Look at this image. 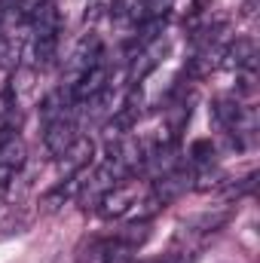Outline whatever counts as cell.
Wrapping results in <instances>:
<instances>
[{
	"label": "cell",
	"mask_w": 260,
	"mask_h": 263,
	"mask_svg": "<svg viewBox=\"0 0 260 263\" xmlns=\"http://www.w3.org/2000/svg\"><path fill=\"white\" fill-rule=\"evenodd\" d=\"M242 110H245V107H242L236 98H220V101H214V120H217L227 132L236 129V123H239Z\"/></svg>",
	"instance_id": "cell-11"
},
{
	"label": "cell",
	"mask_w": 260,
	"mask_h": 263,
	"mask_svg": "<svg viewBox=\"0 0 260 263\" xmlns=\"http://www.w3.org/2000/svg\"><path fill=\"white\" fill-rule=\"evenodd\" d=\"M156 263H196V254L193 251H175V254H165L162 260Z\"/></svg>",
	"instance_id": "cell-17"
},
{
	"label": "cell",
	"mask_w": 260,
	"mask_h": 263,
	"mask_svg": "<svg viewBox=\"0 0 260 263\" xmlns=\"http://www.w3.org/2000/svg\"><path fill=\"white\" fill-rule=\"evenodd\" d=\"M107 86H110V70H107V65H95V67H89V70H83L70 83V95H73V101H89L98 92H104Z\"/></svg>",
	"instance_id": "cell-3"
},
{
	"label": "cell",
	"mask_w": 260,
	"mask_h": 263,
	"mask_svg": "<svg viewBox=\"0 0 260 263\" xmlns=\"http://www.w3.org/2000/svg\"><path fill=\"white\" fill-rule=\"evenodd\" d=\"M224 67L236 70H254L257 67V43L251 37H236L224 49Z\"/></svg>",
	"instance_id": "cell-6"
},
{
	"label": "cell",
	"mask_w": 260,
	"mask_h": 263,
	"mask_svg": "<svg viewBox=\"0 0 260 263\" xmlns=\"http://www.w3.org/2000/svg\"><path fill=\"white\" fill-rule=\"evenodd\" d=\"M214 153L217 150H214V144L208 138H199V141L190 144V159H193L196 165H202V168L205 165H214Z\"/></svg>",
	"instance_id": "cell-15"
},
{
	"label": "cell",
	"mask_w": 260,
	"mask_h": 263,
	"mask_svg": "<svg viewBox=\"0 0 260 263\" xmlns=\"http://www.w3.org/2000/svg\"><path fill=\"white\" fill-rule=\"evenodd\" d=\"M95 65H101V37H98V34H83L80 43H77L73 52H70L67 70H70V77L77 80L83 70H89V67H95Z\"/></svg>",
	"instance_id": "cell-2"
},
{
	"label": "cell",
	"mask_w": 260,
	"mask_h": 263,
	"mask_svg": "<svg viewBox=\"0 0 260 263\" xmlns=\"http://www.w3.org/2000/svg\"><path fill=\"white\" fill-rule=\"evenodd\" d=\"M92 156H95V144H92V138L77 135V141L65 150L62 162H65L67 168H70V175H73V172H86V168L92 165Z\"/></svg>",
	"instance_id": "cell-9"
},
{
	"label": "cell",
	"mask_w": 260,
	"mask_h": 263,
	"mask_svg": "<svg viewBox=\"0 0 260 263\" xmlns=\"http://www.w3.org/2000/svg\"><path fill=\"white\" fill-rule=\"evenodd\" d=\"M187 187H193V175H190L187 168H172V172L159 175V181H156V187H153V196L159 199V205L165 208L169 202H175V199L181 196Z\"/></svg>",
	"instance_id": "cell-5"
},
{
	"label": "cell",
	"mask_w": 260,
	"mask_h": 263,
	"mask_svg": "<svg viewBox=\"0 0 260 263\" xmlns=\"http://www.w3.org/2000/svg\"><path fill=\"white\" fill-rule=\"evenodd\" d=\"M25 162V141L18 138V132L12 123H3L0 126V165L6 168H22Z\"/></svg>",
	"instance_id": "cell-7"
},
{
	"label": "cell",
	"mask_w": 260,
	"mask_h": 263,
	"mask_svg": "<svg viewBox=\"0 0 260 263\" xmlns=\"http://www.w3.org/2000/svg\"><path fill=\"white\" fill-rule=\"evenodd\" d=\"M12 175H15L12 168H6V165H0V190H6V187H9V181H12Z\"/></svg>",
	"instance_id": "cell-18"
},
{
	"label": "cell",
	"mask_w": 260,
	"mask_h": 263,
	"mask_svg": "<svg viewBox=\"0 0 260 263\" xmlns=\"http://www.w3.org/2000/svg\"><path fill=\"white\" fill-rule=\"evenodd\" d=\"M28 28H31V37H59V31H62V12H59V6L46 0L40 9L31 12Z\"/></svg>",
	"instance_id": "cell-8"
},
{
	"label": "cell",
	"mask_w": 260,
	"mask_h": 263,
	"mask_svg": "<svg viewBox=\"0 0 260 263\" xmlns=\"http://www.w3.org/2000/svg\"><path fill=\"white\" fill-rule=\"evenodd\" d=\"M77 123L70 120V117H59V120H49L46 123V132H43V144H46V150L55 156V159H62L65 156V150L77 141Z\"/></svg>",
	"instance_id": "cell-1"
},
{
	"label": "cell",
	"mask_w": 260,
	"mask_h": 263,
	"mask_svg": "<svg viewBox=\"0 0 260 263\" xmlns=\"http://www.w3.org/2000/svg\"><path fill=\"white\" fill-rule=\"evenodd\" d=\"M172 9V0H141V18H162Z\"/></svg>",
	"instance_id": "cell-16"
},
{
	"label": "cell",
	"mask_w": 260,
	"mask_h": 263,
	"mask_svg": "<svg viewBox=\"0 0 260 263\" xmlns=\"http://www.w3.org/2000/svg\"><path fill=\"white\" fill-rule=\"evenodd\" d=\"M147 236H150V230H147V220H141V223H132V227H126L120 236H117V242H123L126 248H138V245H144L147 242Z\"/></svg>",
	"instance_id": "cell-13"
},
{
	"label": "cell",
	"mask_w": 260,
	"mask_h": 263,
	"mask_svg": "<svg viewBox=\"0 0 260 263\" xmlns=\"http://www.w3.org/2000/svg\"><path fill=\"white\" fill-rule=\"evenodd\" d=\"M132 205H135V187H129V184H117V187H110L104 196L98 199L95 211H98L104 220H114V217L129 214Z\"/></svg>",
	"instance_id": "cell-4"
},
{
	"label": "cell",
	"mask_w": 260,
	"mask_h": 263,
	"mask_svg": "<svg viewBox=\"0 0 260 263\" xmlns=\"http://www.w3.org/2000/svg\"><path fill=\"white\" fill-rule=\"evenodd\" d=\"M22 59V40L18 37H3L0 40V67H15Z\"/></svg>",
	"instance_id": "cell-14"
},
{
	"label": "cell",
	"mask_w": 260,
	"mask_h": 263,
	"mask_svg": "<svg viewBox=\"0 0 260 263\" xmlns=\"http://www.w3.org/2000/svg\"><path fill=\"white\" fill-rule=\"evenodd\" d=\"M196 190L199 193H208V190H220L224 184H227V175L220 172V168H214V165H205L202 172H199V178H193Z\"/></svg>",
	"instance_id": "cell-12"
},
{
	"label": "cell",
	"mask_w": 260,
	"mask_h": 263,
	"mask_svg": "<svg viewBox=\"0 0 260 263\" xmlns=\"http://www.w3.org/2000/svg\"><path fill=\"white\" fill-rule=\"evenodd\" d=\"M59 52V37H31V65L49 67Z\"/></svg>",
	"instance_id": "cell-10"
}]
</instances>
